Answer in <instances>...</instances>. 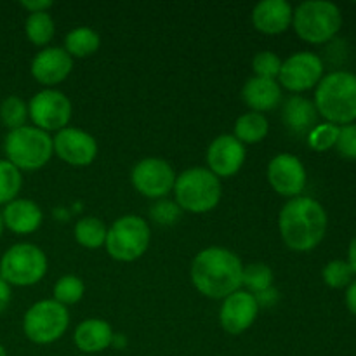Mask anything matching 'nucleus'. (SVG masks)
<instances>
[{"label":"nucleus","mask_w":356,"mask_h":356,"mask_svg":"<svg viewBox=\"0 0 356 356\" xmlns=\"http://www.w3.org/2000/svg\"><path fill=\"white\" fill-rule=\"evenodd\" d=\"M181 209L176 202H169V200H160L156 202L155 205L152 207V218L153 221L159 222V225H165L170 226L181 218Z\"/></svg>","instance_id":"obj_34"},{"label":"nucleus","mask_w":356,"mask_h":356,"mask_svg":"<svg viewBox=\"0 0 356 356\" xmlns=\"http://www.w3.org/2000/svg\"><path fill=\"white\" fill-rule=\"evenodd\" d=\"M42 211L33 200L28 198H16L9 202L2 212V221L6 228H9L17 235H28L37 232L42 225Z\"/></svg>","instance_id":"obj_19"},{"label":"nucleus","mask_w":356,"mask_h":356,"mask_svg":"<svg viewBox=\"0 0 356 356\" xmlns=\"http://www.w3.org/2000/svg\"><path fill=\"white\" fill-rule=\"evenodd\" d=\"M51 6H52L51 0H23V2H21V7H24L30 14L47 13V9Z\"/></svg>","instance_id":"obj_36"},{"label":"nucleus","mask_w":356,"mask_h":356,"mask_svg":"<svg viewBox=\"0 0 356 356\" xmlns=\"http://www.w3.org/2000/svg\"><path fill=\"white\" fill-rule=\"evenodd\" d=\"M270 131L266 117L257 111H247L235 122V138L242 145H256L263 141Z\"/></svg>","instance_id":"obj_23"},{"label":"nucleus","mask_w":356,"mask_h":356,"mask_svg":"<svg viewBox=\"0 0 356 356\" xmlns=\"http://www.w3.org/2000/svg\"><path fill=\"white\" fill-rule=\"evenodd\" d=\"M10 302V285L3 278H0V313L9 306Z\"/></svg>","instance_id":"obj_38"},{"label":"nucleus","mask_w":356,"mask_h":356,"mask_svg":"<svg viewBox=\"0 0 356 356\" xmlns=\"http://www.w3.org/2000/svg\"><path fill=\"white\" fill-rule=\"evenodd\" d=\"M348 264L351 266L353 273L356 275V236L350 243V252H348Z\"/></svg>","instance_id":"obj_40"},{"label":"nucleus","mask_w":356,"mask_h":356,"mask_svg":"<svg viewBox=\"0 0 356 356\" xmlns=\"http://www.w3.org/2000/svg\"><path fill=\"white\" fill-rule=\"evenodd\" d=\"M282 120L285 127L296 136H308L318 122L315 103L302 96H291L282 108Z\"/></svg>","instance_id":"obj_20"},{"label":"nucleus","mask_w":356,"mask_h":356,"mask_svg":"<svg viewBox=\"0 0 356 356\" xmlns=\"http://www.w3.org/2000/svg\"><path fill=\"white\" fill-rule=\"evenodd\" d=\"M268 181L282 197L296 198L306 186V169L298 156L280 153L270 160Z\"/></svg>","instance_id":"obj_14"},{"label":"nucleus","mask_w":356,"mask_h":356,"mask_svg":"<svg viewBox=\"0 0 356 356\" xmlns=\"http://www.w3.org/2000/svg\"><path fill=\"white\" fill-rule=\"evenodd\" d=\"M131 181L136 190L148 198H163L174 190L176 172L162 159H143L132 167Z\"/></svg>","instance_id":"obj_11"},{"label":"nucleus","mask_w":356,"mask_h":356,"mask_svg":"<svg viewBox=\"0 0 356 356\" xmlns=\"http://www.w3.org/2000/svg\"><path fill=\"white\" fill-rule=\"evenodd\" d=\"M23 184L21 170L14 167L9 160H0V205L16 200Z\"/></svg>","instance_id":"obj_28"},{"label":"nucleus","mask_w":356,"mask_h":356,"mask_svg":"<svg viewBox=\"0 0 356 356\" xmlns=\"http://www.w3.org/2000/svg\"><path fill=\"white\" fill-rule=\"evenodd\" d=\"M221 181L205 167H191L181 172L174 183L176 204L181 211L204 214L221 200Z\"/></svg>","instance_id":"obj_4"},{"label":"nucleus","mask_w":356,"mask_h":356,"mask_svg":"<svg viewBox=\"0 0 356 356\" xmlns=\"http://www.w3.org/2000/svg\"><path fill=\"white\" fill-rule=\"evenodd\" d=\"M254 298H256L259 308H261V306H264V308H268V306H273L275 302H277V298H278L277 289L271 287V289H268V291L261 292V294H256Z\"/></svg>","instance_id":"obj_37"},{"label":"nucleus","mask_w":356,"mask_h":356,"mask_svg":"<svg viewBox=\"0 0 356 356\" xmlns=\"http://www.w3.org/2000/svg\"><path fill=\"white\" fill-rule=\"evenodd\" d=\"M337 136H339V127L334 124H318L308 134V143L315 152H327L332 146H336Z\"/></svg>","instance_id":"obj_32"},{"label":"nucleus","mask_w":356,"mask_h":356,"mask_svg":"<svg viewBox=\"0 0 356 356\" xmlns=\"http://www.w3.org/2000/svg\"><path fill=\"white\" fill-rule=\"evenodd\" d=\"M315 106L329 124H351L356 118V75L334 72L323 76L316 86Z\"/></svg>","instance_id":"obj_3"},{"label":"nucleus","mask_w":356,"mask_h":356,"mask_svg":"<svg viewBox=\"0 0 356 356\" xmlns=\"http://www.w3.org/2000/svg\"><path fill=\"white\" fill-rule=\"evenodd\" d=\"M101 38L89 26L73 28L65 37V51L75 58H87L99 49Z\"/></svg>","instance_id":"obj_24"},{"label":"nucleus","mask_w":356,"mask_h":356,"mask_svg":"<svg viewBox=\"0 0 356 356\" xmlns=\"http://www.w3.org/2000/svg\"><path fill=\"white\" fill-rule=\"evenodd\" d=\"M7 160L19 170H37L51 160L54 146L49 132L23 125L9 131L3 141Z\"/></svg>","instance_id":"obj_6"},{"label":"nucleus","mask_w":356,"mask_h":356,"mask_svg":"<svg viewBox=\"0 0 356 356\" xmlns=\"http://www.w3.org/2000/svg\"><path fill=\"white\" fill-rule=\"evenodd\" d=\"M292 6L287 0H263L252 10V23L266 35L284 33L292 24Z\"/></svg>","instance_id":"obj_18"},{"label":"nucleus","mask_w":356,"mask_h":356,"mask_svg":"<svg viewBox=\"0 0 356 356\" xmlns=\"http://www.w3.org/2000/svg\"><path fill=\"white\" fill-rule=\"evenodd\" d=\"M242 277V261L225 247H207L191 263V282L200 294L211 299H225L240 291Z\"/></svg>","instance_id":"obj_1"},{"label":"nucleus","mask_w":356,"mask_h":356,"mask_svg":"<svg viewBox=\"0 0 356 356\" xmlns=\"http://www.w3.org/2000/svg\"><path fill=\"white\" fill-rule=\"evenodd\" d=\"M353 270L348 264V261H330L325 268H323V282L332 289H343L350 285L351 278H353Z\"/></svg>","instance_id":"obj_31"},{"label":"nucleus","mask_w":356,"mask_h":356,"mask_svg":"<svg viewBox=\"0 0 356 356\" xmlns=\"http://www.w3.org/2000/svg\"><path fill=\"white\" fill-rule=\"evenodd\" d=\"M252 68H254V73H256V76L277 80L278 73H280V68H282V59L278 58V54H275V52L261 51L254 56Z\"/></svg>","instance_id":"obj_33"},{"label":"nucleus","mask_w":356,"mask_h":356,"mask_svg":"<svg viewBox=\"0 0 356 356\" xmlns=\"http://www.w3.org/2000/svg\"><path fill=\"white\" fill-rule=\"evenodd\" d=\"M323 76V63L313 52H296V54L289 56L285 61H282L280 73H278V80L285 89L292 90V92H302L322 80Z\"/></svg>","instance_id":"obj_12"},{"label":"nucleus","mask_w":356,"mask_h":356,"mask_svg":"<svg viewBox=\"0 0 356 356\" xmlns=\"http://www.w3.org/2000/svg\"><path fill=\"white\" fill-rule=\"evenodd\" d=\"M149 238L152 232L148 222L139 216L129 214L122 216L111 225L104 245L113 259L131 263L139 259L148 250Z\"/></svg>","instance_id":"obj_8"},{"label":"nucleus","mask_w":356,"mask_h":356,"mask_svg":"<svg viewBox=\"0 0 356 356\" xmlns=\"http://www.w3.org/2000/svg\"><path fill=\"white\" fill-rule=\"evenodd\" d=\"M346 306H348V309H350V312L356 316V280H353L350 285H348Z\"/></svg>","instance_id":"obj_39"},{"label":"nucleus","mask_w":356,"mask_h":356,"mask_svg":"<svg viewBox=\"0 0 356 356\" xmlns=\"http://www.w3.org/2000/svg\"><path fill=\"white\" fill-rule=\"evenodd\" d=\"M0 356H7V351H6V348H3L2 344H0Z\"/></svg>","instance_id":"obj_42"},{"label":"nucleus","mask_w":356,"mask_h":356,"mask_svg":"<svg viewBox=\"0 0 356 356\" xmlns=\"http://www.w3.org/2000/svg\"><path fill=\"white\" fill-rule=\"evenodd\" d=\"M106 225L97 218H83L75 225V240L86 249H99L106 242Z\"/></svg>","instance_id":"obj_25"},{"label":"nucleus","mask_w":356,"mask_h":356,"mask_svg":"<svg viewBox=\"0 0 356 356\" xmlns=\"http://www.w3.org/2000/svg\"><path fill=\"white\" fill-rule=\"evenodd\" d=\"M111 346L117 348V350H124L127 346V337L124 334H113V339H111Z\"/></svg>","instance_id":"obj_41"},{"label":"nucleus","mask_w":356,"mask_h":356,"mask_svg":"<svg viewBox=\"0 0 356 356\" xmlns=\"http://www.w3.org/2000/svg\"><path fill=\"white\" fill-rule=\"evenodd\" d=\"M83 282L75 275H65L54 285V301L63 306H72L83 298Z\"/></svg>","instance_id":"obj_30"},{"label":"nucleus","mask_w":356,"mask_h":356,"mask_svg":"<svg viewBox=\"0 0 356 356\" xmlns=\"http://www.w3.org/2000/svg\"><path fill=\"white\" fill-rule=\"evenodd\" d=\"M245 162V146L233 134L218 136L207 149L209 170L218 177H229L238 172Z\"/></svg>","instance_id":"obj_16"},{"label":"nucleus","mask_w":356,"mask_h":356,"mask_svg":"<svg viewBox=\"0 0 356 356\" xmlns=\"http://www.w3.org/2000/svg\"><path fill=\"white\" fill-rule=\"evenodd\" d=\"M28 115L40 131H63L72 118V103L61 90L44 89L31 97Z\"/></svg>","instance_id":"obj_10"},{"label":"nucleus","mask_w":356,"mask_h":356,"mask_svg":"<svg viewBox=\"0 0 356 356\" xmlns=\"http://www.w3.org/2000/svg\"><path fill=\"white\" fill-rule=\"evenodd\" d=\"M336 146L341 155L356 160V125H344L339 129Z\"/></svg>","instance_id":"obj_35"},{"label":"nucleus","mask_w":356,"mask_h":356,"mask_svg":"<svg viewBox=\"0 0 356 356\" xmlns=\"http://www.w3.org/2000/svg\"><path fill=\"white\" fill-rule=\"evenodd\" d=\"M54 153L63 160L75 167H86L94 162L97 155V143L89 132L75 127H65L52 139Z\"/></svg>","instance_id":"obj_13"},{"label":"nucleus","mask_w":356,"mask_h":356,"mask_svg":"<svg viewBox=\"0 0 356 356\" xmlns=\"http://www.w3.org/2000/svg\"><path fill=\"white\" fill-rule=\"evenodd\" d=\"M24 31L35 45H47L54 37V21L49 13H33L26 17Z\"/></svg>","instance_id":"obj_26"},{"label":"nucleus","mask_w":356,"mask_h":356,"mask_svg":"<svg viewBox=\"0 0 356 356\" xmlns=\"http://www.w3.org/2000/svg\"><path fill=\"white\" fill-rule=\"evenodd\" d=\"M273 270L264 263H252L247 268H243L242 285L249 289L252 296L261 294L273 287Z\"/></svg>","instance_id":"obj_27"},{"label":"nucleus","mask_w":356,"mask_h":356,"mask_svg":"<svg viewBox=\"0 0 356 356\" xmlns=\"http://www.w3.org/2000/svg\"><path fill=\"white\" fill-rule=\"evenodd\" d=\"M70 325L66 306L54 299H44L31 306L23 318V330L35 344H51L61 339Z\"/></svg>","instance_id":"obj_9"},{"label":"nucleus","mask_w":356,"mask_h":356,"mask_svg":"<svg viewBox=\"0 0 356 356\" xmlns=\"http://www.w3.org/2000/svg\"><path fill=\"white\" fill-rule=\"evenodd\" d=\"M242 99L252 111L263 113L278 106L282 101V87L277 80L252 76L242 89Z\"/></svg>","instance_id":"obj_21"},{"label":"nucleus","mask_w":356,"mask_h":356,"mask_svg":"<svg viewBox=\"0 0 356 356\" xmlns=\"http://www.w3.org/2000/svg\"><path fill=\"white\" fill-rule=\"evenodd\" d=\"M3 232V221H2V214H0V235H2Z\"/></svg>","instance_id":"obj_43"},{"label":"nucleus","mask_w":356,"mask_h":356,"mask_svg":"<svg viewBox=\"0 0 356 356\" xmlns=\"http://www.w3.org/2000/svg\"><path fill=\"white\" fill-rule=\"evenodd\" d=\"M28 106L21 97L9 96L0 104V120L9 131L26 125Z\"/></svg>","instance_id":"obj_29"},{"label":"nucleus","mask_w":356,"mask_h":356,"mask_svg":"<svg viewBox=\"0 0 356 356\" xmlns=\"http://www.w3.org/2000/svg\"><path fill=\"white\" fill-rule=\"evenodd\" d=\"M292 24L299 37L309 44H323L336 37L343 26V16L336 3L327 0H306L296 7Z\"/></svg>","instance_id":"obj_5"},{"label":"nucleus","mask_w":356,"mask_h":356,"mask_svg":"<svg viewBox=\"0 0 356 356\" xmlns=\"http://www.w3.org/2000/svg\"><path fill=\"white\" fill-rule=\"evenodd\" d=\"M47 273V257L33 243H16L9 247L0 259V278L9 285L30 287L38 284Z\"/></svg>","instance_id":"obj_7"},{"label":"nucleus","mask_w":356,"mask_h":356,"mask_svg":"<svg viewBox=\"0 0 356 356\" xmlns=\"http://www.w3.org/2000/svg\"><path fill=\"white\" fill-rule=\"evenodd\" d=\"M113 330L110 323L99 318H87L80 323L73 334L76 348L87 355L101 353L111 346Z\"/></svg>","instance_id":"obj_22"},{"label":"nucleus","mask_w":356,"mask_h":356,"mask_svg":"<svg viewBox=\"0 0 356 356\" xmlns=\"http://www.w3.org/2000/svg\"><path fill=\"white\" fill-rule=\"evenodd\" d=\"M73 59L65 47H45L31 61V75L42 86L61 83L72 73Z\"/></svg>","instance_id":"obj_17"},{"label":"nucleus","mask_w":356,"mask_h":356,"mask_svg":"<svg viewBox=\"0 0 356 356\" xmlns=\"http://www.w3.org/2000/svg\"><path fill=\"white\" fill-rule=\"evenodd\" d=\"M257 313H259V305L256 298L247 291H236L222 301L219 322L226 332L238 336L252 325Z\"/></svg>","instance_id":"obj_15"},{"label":"nucleus","mask_w":356,"mask_h":356,"mask_svg":"<svg viewBox=\"0 0 356 356\" xmlns=\"http://www.w3.org/2000/svg\"><path fill=\"white\" fill-rule=\"evenodd\" d=\"M280 235L285 245L296 252L315 249L327 233V212L309 197L291 198L278 218Z\"/></svg>","instance_id":"obj_2"}]
</instances>
